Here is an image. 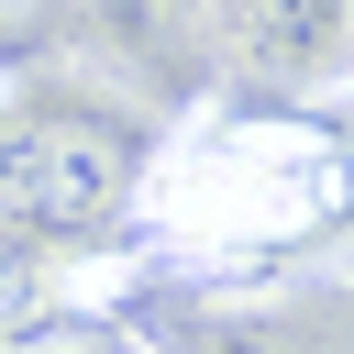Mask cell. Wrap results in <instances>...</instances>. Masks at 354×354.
Segmentation results:
<instances>
[{
    "mask_svg": "<svg viewBox=\"0 0 354 354\" xmlns=\"http://www.w3.org/2000/svg\"><path fill=\"white\" fill-rule=\"evenodd\" d=\"M354 221V122L310 100H188L144 155L133 232L199 277L288 266Z\"/></svg>",
    "mask_w": 354,
    "mask_h": 354,
    "instance_id": "cell-1",
    "label": "cell"
},
{
    "mask_svg": "<svg viewBox=\"0 0 354 354\" xmlns=\"http://www.w3.org/2000/svg\"><path fill=\"white\" fill-rule=\"evenodd\" d=\"M199 22L254 100H299L354 66V0H199Z\"/></svg>",
    "mask_w": 354,
    "mask_h": 354,
    "instance_id": "cell-2",
    "label": "cell"
},
{
    "mask_svg": "<svg viewBox=\"0 0 354 354\" xmlns=\"http://www.w3.org/2000/svg\"><path fill=\"white\" fill-rule=\"evenodd\" d=\"M77 299H66V254H44L22 221H0V354L11 343H33L44 321H66Z\"/></svg>",
    "mask_w": 354,
    "mask_h": 354,
    "instance_id": "cell-3",
    "label": "cell"
}]
</instances>
